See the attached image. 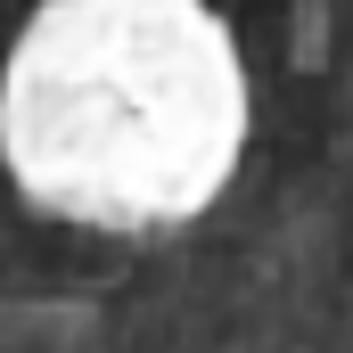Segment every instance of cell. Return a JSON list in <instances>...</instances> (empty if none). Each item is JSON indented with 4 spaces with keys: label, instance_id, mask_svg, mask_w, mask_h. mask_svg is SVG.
<instances>
[{
    "label": "cell",
    "instance_id": "obj_1",
    "mask_svg": "<svg viewBox=\"0 0 353 353\" xmlns=\"http://www.w3.org/2000/svg\"><path fill=\"white\" fill-rule=\"evenodd\" d=\"M0 353H353V0H0Z\"/></svg>",
    "mask_w": 353,
    "mask_h": 353
}]
</instances>
